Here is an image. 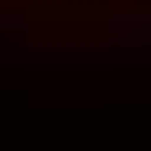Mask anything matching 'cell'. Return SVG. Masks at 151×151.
<instances>
[{
	"instance_id": "obj_1",
	"label": "cell",
	"mask_w": 151,
	"mask_h": 151,
	"mask_svg": "<svg viewBox=\"0 0 151 151\" xmlns=\"http://www.w3.org/2000/svg\"><path fill=\"white\" fill-rule=\"evenodd\" d=\"M120 21V0H0V31H104Z\"/></svg>"
}]
</instances>
